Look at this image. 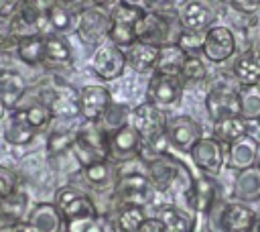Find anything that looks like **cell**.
<instances>
[{
	"mask_svg": "<svg viewBox=\"0 0 260 232\" xmlns=\"http://www.w3.org/2000/svg\"><path fill=\"white\" fill-rule=\"evenodd\" d=\"M93 2V6H102V8H112V6H116L120 0H91Z\"/></svg>",
	"mask_w": 260,
	"mask_h": 232,
	"instance_id": "cell-49",
	"label": "cell"
},
{
	"mask_svg": "<svg viewBox=\"0 0 260 232\" xmlns=\"http://www.w3.org/2000/svg\"><path fill=\"white\" fill-rule=\"evenodd\" d=\"M240 116L244 120H260V83L256 85H240Z\"/></svg>",
	"mask_w": 260,
	"mask_h": 232,
	"instance_id": "cell-34",
	"label": "cell"
},
{
	"mask_svg": "<svg viewBox=\"0 0 260 232\" xmlns=\"http://www.w3.org/2000/svg\"><path fill=\"white\" fill-rule=\"evenodd\" d=\"M16 55L20 61L26 65L35 67L45 61V35H35V37H24L16 41Z\"/></svg>",
	"mask_w": 260,
	"mask_h": 232,
	"instance_id": "cell-31",
	"label": "cell"
},
{
	"mask_svg": "<svg viewBox=\"0 0 260 232\" xmlns=\"http://www.w3.org/2000/svg\"><path fill=\"white\" fill-rule=\"evenodd\" d=\"M77 163L83 167L110 161L108 159V130L102 128L98 122H85L75 130V140L71 147Z\"/></svg>",
	"mask_w": 260,
	"mask_h": 232,
	"instance_id": "cell-2",
	"label": "cell"
},
{
	"mask_svg": "<svg viewBox=\"0 0 260 232\" xmlns=\"http://www.w3.org/2000/svg\"><path fill=\"white\" fill-rule=\"evenodd\" d=\"M167 136L171 140V147H175L181 153H191L195 142L203 136V128L195 118L179 114L171 122H167Z\"/></svg>",
	"mask_w": 260,
	"mask_h": 232,
	"instance_id": "cell-13",
	"label": "cell"
},
{
	"mask_svg": "<svg viewBox=\"0 0 260 232\" xmlns=\"http://www.w3.org/2000/svg\"><path fill=\"white\" fill-rule=\"evenodd\" d=\"M22 0H0V18H10L18 8Z\"/></svg>",
	"mask_w": 260,
	"mask_h": 232,
	"instance_id": "cell-45",
	"label": "cell"
},
{
	"mask_svg": "<svg viewBox=\"0 0 260 232\" xmlns=\"http://www.w3.org/2000/svg\"><path fill=\"white\" fill-rule=\"evenodd\" d=\"M138 232H167V228H165V224L156 216H152V218H146L142 222V226H140Z\"/></svg>",
	"mask_w": 260,
	"mask_h": 232,
	"instance_id": "cell-46",
	"label": "cell"
},
{
	"mask_svg": "<svg viewBox=\"0 0 260 232\" xmlns=\"http://www.w3.org/2000/svg\"><path fill=\"white\" fill-rule=\"evenodd\" d=\"M234 75L240 81V85L260 83V49L244 51L234 63Z\"/></svg>",
	"mask_w": 260,
	"mask_h": 232,
	"instance_id": "cell-27",
	"label": "cell"
},
{
	"mask_svg": "<svg viewBox=\"0 0 260 232\" xmlns=\"http://www.w3.org/2000/svg\"><path fill=\"white\" fill-rule=\"evenodd\" d=\"M53 118H75L79 114V90L69 83H57L47 104Z\"/></svg>",
	"mask_w": 260,
	"mask_h": 232,
	"instance_id": "cell-22",
	"label": "cell"
},
{
	"mask_svg": "<svg viewBox=\"0 0 260 232\" xmlns=\"http://www.w3.org/2000/svg\"><path fill=\"white\" fill-rule=\"evenodd\" d=\"M191 161L205 175H217L225 165V147L213 136H201L191 149Z\"/></svg>",
	"mask_w": 260,
	"mask_h": 232,
	"instance_id": "cell-10",
	"label": "cell"
},
{
	"mask_svg": "<svg viewBox=\"0 0 260 232\" xmlns=\"http://www.w3.org/2000/svg\"><path fill=\"white\" fill-rule=\"evenodd\" d=\"M221 2L232 6L238 12H244V14H252L260 8V0H221Z\"/></svg>",
	"mask_w": 260,
	"mask_h": 232,
	"instance_id": "cell-44",
	"label": "cell"
},
{
	"mask_svg": "<svg viewBox=\"0 0 260 232\" xmlns=\"http://www.w3.org/2000/svg\"><path fill=\"white\" fill-rule=\"evenodd\" d=\"M203 55L211 63L228 61L236 51V37L223 24H211L203 37Z\"/></svg>",
	"mask_w": 260,
	"mask_h": 232,
	"instance_id": "cell-11",
	"label": "cell"
},
{
	"mask_svg": "<svg viewBox=\"0 0 260 232\" xmlns=\"http://www.w3.org/2000/svg\"><path fill=\"white\" fill-rule=\"evenodd\" d=\"M203 37L205 33H193V31H181L177 37V45L187 53V55H197V51L203 49Z\"/></svg>",
	"mask_w": 260,
	"mask_h": 232,
	"instance_id": "cell-41",
	"label": "cell"
},
{
	"mask_svg": "<svg viewBox=\"0 0 260 232\" xmlns=\"http://www.w3.org/2000/svg\"><path fill=\"white\" fill-rule=\"evenodd\" d=\"M258 122H260V120H258Z\"/></svg>",
	"mask_w": 260,
	"mask_h": 232,
	"instance_id": "cell-54",
	"label": "cell"
},
{
	"mask_svg": "<svg viewBox=\"0 0 260 232\" xmlns=\"http://www.w3.org/2000/svg\"><path fill=\"white\" fill-rule=\"evenodd\" d=\"M146 212L144 208H138V206H120V210L116 212V228L118 232H138L142 222L146 220Z\"/></svg>",
	"mask_w": 260,
	"mask_h": 232,
	"instance_id": "cell-36",
	"label": "cell"
},
{
	"mask_svg": "<svg viewBox=\"0 0 260 232\" xmlns=\"http://www.w3.org/2000/svg\"><path fill=\"white\" fill-rule=\"evenodd\" d=\"M144 165H146V175H148L154 191H158V193L177 191L183 197H187L195 177L191 175V171L187 169V165L183 161L165 153V155L144 161Z\"/></svg>",
	"mask_w": 260,
	"mask_h": 232,
	"instance_id": "cell-1",
	"label": "cell"
},
{
	"mask_svg": "<svg viewBox=\"0 0 260 232\" xmlns=\"http://www.w3.org/2000/svg\"><path fill=\"white\" fill-rule=\"evenodd\" d=\"M71 57V47L61 35H45V65H67Z\"/></svg>",
	"mask_w": 260,
	"mask_h": 232,
	"instance_id": "cell-33",
	"label": "cell"
},
{
	"mask_svg": "<svg viewBox=\"0 0 260 232\" xmlns=\"http://www.w3.org/2000/svg\"><path fill=\"white\" fill-rule=\"evenodd\" d=\"M130 124L138 130L144 142H150L167 134V116L160 106L152 102H142L130 112Z\"/></svg>",
	"mask_w": 260,
	"mask_h": 232,
	"instance_id": "cell-7",
	"label": "cell"
},
{
	"mask_svg": "<svg viewBox=\"0 0 260 232\" xmlns=\"http://www.w3.org/2000/svg\"><path fill=\"white\" fill-rule=\"evenodd\" d=\"M28 212H30L28 210V195L24 191H20V189H16L8 197L0 199V222L4 226H12V224L24 222Z\"/></svg>",
	"mask_w": 260,
	"mask_h": 232,
	"instance_id": "cell-26",
	"label": "cell"
},
{
	"mask_svg": "<svg viewBox=\"0 0 260 232\" xmlns=\"http://www.w3.org/2000/svg\"><path fill=\"white\" fill-rule=\"evenodd\" d=\"M65 232H106L100 218H81L65 222Z\"/></svg>",
	"mask_w": 260,
	"mask_h": 232,
	"instance_id": "cell-42",
	"label": "cell"
},
{
	"mask_svg": "<svg viewBox=\"0 0 260 232\" xmlns=\"http://www.w3.org/2000/svg\"><path fill=\"white\" fill-rule=\"evenodd\" d=\"M57 4H61V6H65V8H69V10H73V8H77L83 0H55Z\"/></svg>",
	"mask_w": 260,
	"mask_h": 232,
	"instance_id": "cell-48",
	"label": "cell"
},
{
	"mask_svg": "<svg viewBox=\"0 0 260 232\" xmlns=\"http://www.w3.org/2000/svg\"><path fill=\"white\" fill-rule=\"evenodd\" d=\"M16 189H18V177H16V173L12 169L0 165V199L8 197Z\"/></svg>",
	"mask_w": 260,
	"mask_h": 232,
	"instance_id": "cell-43",
	"label": "cell"
},
{
	"mask_svg": "<svg viewBox=\"0 0 260 232\" xmlns=\"http://www.w3.org/2000/svg\"><path fill=\"white\" fill-rule=\"evenodd\" d=\"M142 144L144 140L138 134V130L130 122H126L120 128L108 132V159L118 165L136 161L140 159Z\"/></svg>",
	"mask_w": 260,
	"mask_h": 232,
	"instance_id": "cell-5",
	"label": "cell"
},
{
	"mask_svg": "<svg viewBox=\"0 0 260 232\" xmlns=\"http://www.w3.org/2000/svg\"><path fill=\"white\" fill-rule=\"evenodd\" d=\"M215 12L205 0H185L179 6V22L185 31L205 33L213 24Z\"/></svg>",
	"mask_w": 260,
	"mask_h": 232,
	"instance_id": "cell-18",
	"label": "cell"
},
{
	"mask_svg": "<svg viewBox=\"0 0 260 232\" xmlns=\"http://www.w3.org/2000/svg\"><path fill=\"white\" fill-rule=\"evenodd\" d=\"M185 59H187V53L177 43L160 45L158 47V57H156V63H154V71L165 73V75H181Z\"/></svg>",
	"mask_w": 260,
	"mask_h": 232,
	"instance_id": "cell-29",
	"label": "cell"
},
{
	"mask_svg": "<svg viewBox=\"0 0 260 232\" xmlns=\"http://www.w3.org/2000/svg\"><path fill=\"white\" fill-rule=\"evenodd\" d=\"M248 232H260V218H258V220L254 222V226H252V228H250Z\"/></svg>",
	"mask_w": 260,
	"mask_h": 232,
	"instance_id": "cell-51",
	"label": "cell"
},
{
	"mask_svg": "<svg viewBox=\"0 0 260 232\" xmlns=\"http://www.w3.org/2000/svg\"><path fill=\"white\" fill-rule=\"evenodd\" d=\"M142 14H144L142 8H136V6H130L124 2H118L116 6H112L110 8L112 24H110L108 39L118 47H128L130 43H134L136 41V24L142 18Z\"/></svg>",
	"mask_w": 260,
	"mask_h": 232,
	"instance_id": "cell-6",
	"label": "cell"
},
{
	"mask_svg": "<svg viewBox=\"0 0 260 232\" xmlns=\"http://www.w3.org/2000/svg\"><path fill=\"white\" fill-rule=\"evenodd\" d=\"M91 69L100 79L114 81L126 69V53L122 51V47L114 45L108 39V41H104L102 45L95 47L93 57H91Z\"/></svg>",
	"mask_w": 260,
	"mask_h": 232,
	"instance_id": "cell-9",
	"label": "cell"
},
{
	"mask_svg": "<svg viewBox=\"0 0 260 232\" xmlns=\"http://www.w3.org/2000/svg\"><path fill=\"white\" fill-rule=\"evenodd\" d=\"M112 104L114 100L106 85L91 83L79 90V114L85 118V122H100Z\"/></svg>",
	"mask_w": 260,
	"mask_h": 232,
	"instance_id": "cell-12",
	"label": "cell"
},
{
	"mask_svg": "<svg viewBox=\"0 0 260 232\" xmlns=\"http://www.w3.org/2000/svg\"><path fill=\"white\" fill-rule=\"evenodd\" d=\"M55 206L59 208L65 222L81 220V218H98V208H95L93 199L87 193H83L81 189L71 187V185H65L57 191Z\"/></svg>",
	"mask_w": 260,
	"mask_h": 232,
	"instance_id": "cell-8",
	"label": "cell"
},
{
	"mask_svg": "<svg viewBox=\"0 0 260 232\" xmlns=\"http://www.w3.org/2000/svg\"><path fill=\"white\" fill-rule=\"evenodd\" d=\"M110 10L102 8V6H89L77 12V37L81 39V43L89 45V47H98L102 45L108 35H110Z\"/></svg>",
	"mask_w": 260,
	"mask_h": 232,
	"instance_id": "cell-4",
	"label": "cell"
},
{
	"mask_svg": "<svg viewBox=\"0 0 260 232\" xmlns=\"http://www.w3.org/2000/svg\"><path fill=\"white\" fill-rule=\"evenodd\" d=\"M179 77L183 81H189V83H199V81H203L207 77V67L197 55H187Z\"/></svg>",
	"mask_w": 260,
	"mask_h": 232,
	"instance_id": "cell-39",
	"label": "cell"
},
{
	"mask_svg": "<svg viewBox=\"0 0 260 232\" xmlns=\"http://www.w3.org/2000/svg\"><path fill=\"white\" fill-rule=\"evenodd\" d=\"M232 195L236 201H242V204H252L260 199V167L258 165L238 171L232 187Z\"/></svg>",
	"mask_w": 260,
	"mask_h": 232,
	"instance_id": "cell-24",
	"label": "cell"
},
{
	"mask_svg": "<svg viewBox=\"0 0 260 232\" xmlns=\"http://www.w3.org/2000/svg\"><path fill=\"white\" fill-rule=\"evenodd\" d=\"M24 114H26L30 126H32L37 132L43 130V128H47V126L51 124V120H53V114H51V110L47 108V104H35V106H30V108H26Z\"/></svg>",
	"mask_w": 260,
	"mask_h": 232,
	"instance_id": "cell-40",
	"label": "cell"
},
{
	"mask_svg": "<svg viewBox=\"0 0 260 232\" xmlns=\"http://www.w3.org/2000/svg\"><path fill=\"white\" fill-rule=\"evenodd\" d=\"M124 53H126V65H130V69H134L136 73H146L154 69L158 47L144 41H134L126 47Z\"/></svg>",
	"mask_w": 260,
	"mask_h": 232,
	"instance_id": "cell-25",
	"label": "cell"
},
{
	"mask_svg": "<svg viewBox=\"0 0 260 232\" xmlns=\"http://www.w3.org/2000/svg\"><path fill=\"white\" fill-rule=\"evenodd\" d=\"M24 222L28 224V228L32 232H63V228H65V220H63L59 208L49 201H41V204L32 206V210L28 212Z\"/></svg>",
	"mask_w": 260,
	"mask_h": 232,
	"instance_id": "cell-21",
	"label": "cell"
},
{
	"mask_svg": "<svg viewBox=\"0 0 260 232\" xmlns=\"http://www.w3.org/2000/svg\"><path fill=\"white\" fill-rule=\"evenodd\" d=\"M169 31H171V24L162 12L144 10L142 18L136 24V41H144L154 47H160L169 43Z\"/></svg>",
	"mask_w": 260,
	"mask_h": 232,
	"instance_id": "cell-20",
	"label": "cell"
},
{
	"mask_svg": "<svg viewBox=\"0 0 260 232\" xmlns=\"http://www.w3.org/2000/svg\"><path fill=\"white\" fill-rule=\"evenodd\" d=\"M24 92H26V83L18 71L0 69V102L8 110L16 108V104L22 100Z\"/></svg>",
	"mask_w": 260,
	"mask_h": 232,
	"instance_id": "cell-28",
	"label": "cell"
},
{
	"mask_svg": "<svg viewBox=\"0 0 260 232\" xmlns=\"http://www.w3.org/2000/svg\"><path fill=\"white\" fill-rule=\"evenodd\" d=\"M83 177L95 189H104L108 185H114L118 175H116V171L112 167V161H100V163L83 167Z\"/></svg>",
	"mask_w": 260,
	"mask_h": 232,
	"instance_id": "cell-35",
	"label": "cell"
},
{
	"mask_svg": "<svg viewBox=\"0 0 260 232\" xmlns=\"http://www.w3.org/2000/svg\"><path fill=\"white\" fill-rule=\"evenodd\" d=\"M37 130L30 126L24 110H16V112H10L6 124H4V130H2V136L8 144L12 147H24L28 144L32 138H35Z\"/></svg>",
	"mask_w": 260,
	"mask_h": 232,
	"instance_id": "cell-23",
	"label": "cell"
},
{
	"mask_svg": "<svg viewBox=\"0 0 260 232\" xmlns=\"http://www.w3.org/2000/svg\"><path fill=\"white\" fill-rule=\"evenodd\" d=\"M258 163V140L244 134L225 147V165L232 171H244Z\"/></svg>",
	"mask_w": 260,
	"mask_h": 232,
	"instance_id": "cell-19",
	"label": "cell"
},
{
	"mask_svg": "<svg viewBox=\"0 0 260 232\" xmlns=\"http://www.w3.org/2000/svg\"><path fill=\"white\" fill-rule=\"evenodd\" d=\"M219 210V222L223 232H248L254 222L258 220V214L242 201H217Z\"/></svg>",
	"mask_w": 260,
	"mask_h": 232,
	"instance_id": "cell-14",
	"label": "cell"
},
{
	"mask_svg": "<svg viewBox=\"0 0 260 232\" xmlns=\"http://www.w3.org/2000/svg\"><path fill=\"white\" fill-rule=\"evenodd\" d=\"M120 2H124V4H130V6H136V8H142V10H146V0H120Z\"/></svg>",
	"mask_w": 260,
	"mask_h": 232,
	"instance_id": "cell-50",
	"label": "cell"
},
{
	"mask_svg": "<svg viewBox=\"0 0 260 232\" xmlns=\"http://www.w3.org/2000/svg\"><path fill=\"white\" fill-rule=\"evenodd\" d=\"M73 140H75V130H53L47 138V153L51 157H57V155H63L67 151H71L73 147Z\"/></svg>",
	"mask_w": 260,
	"mask_h": 232,
	"instance_id": "cell-38",
	"label": "cell"
},
{
	"mask_svg": "<svg viewBox=\"0 0 260 232\" xmlns=\"http://www.w3.org/2000/svg\"><path fill=\"white\" fill-rule=\"evenodd\" d=\"M114 193L122 201V206H138L146 208L154 199V187L146 173L142 171H128L118 173L114 183Z\"/></svg>",
	"mask_w": 260,
	"mask_h": 232,
	"instance_id": "cell-3",
	"label": "cell"
},
{
	"mask_svg": "<svg viewBox=\"0 0 260 232\" xmlns=\"http://www.w3.org/2000/svg\"><path fill=\"white\" fill-rule=\"evenodd\" d=\"M6 112H8V108H6V106H4L2 102H0V120L4 118V114H6Z\"/></svg>",
	"mask_w": 260,
	"mask_h": 232,
	"instance_id": "cell-52",
	"label": "cell"
},
{
	"mask_svg": "<svg viewBox=\"0 0 260 232\" xmlns=\"http://www.w3.org/2000/svg\"><path fill=\"white\" fill-rule=\"evenodd\" d=\"M183 94V79L179 75H165V73H152L146 85L148 102L156 106H171L181 100Z\"/></svg>",
	"mask_w": 260,
	"mask_h": 232,
	"instance_id": "cell-15",
	"label": "cell"
},
{
	"mask_svg": "<svg viewBox=\"0 0 260 232\" xmlns=\"http://www.w3.org/2000/svg\"><path fill=\"white\" fill-rule=\"evenodd\" d=\"M156 218L165 224L167 232H195L193 216L179 206H160Z\"/></svg>",
	"mask_w": 260,
	"mask_h": 232,
	"instance_id": "cell-30",
	"label": "cell"
},
{
	"mask_svg": "<svg viewBox=\"0 0 260 232\" xmlns=\"http://www.w3.org/2000/svg\"><path fill=\"white\" fill-rule=\"evenodd\" d=\"M205 110L211 122L223 120L230 116H240V100L238 90H232L228 85H215L205 96Z\"/></svg>",
	"mask_w": 260,
	"mask_h": 232,
	"instance_id": "cell-16",
	"label": "cell"
},
{
	"mask_svg": "<svg viewBox=\"0 0 260 232\" xmlns=\"http://www.w3.org/2000/svg\"><path fill=\"white\" fill-rule=\"evenodd\" d=\"M244 134H248V120L242 116H230L213 122V138H217L221 144H230Z\"/></svg>",
	"mask_w": 260,
	"mask_h": 232,
	"instance_id": "cell-32",
	"label": "cell"
},
{
	"mask_svg": "<svg viewBox=\"0 0 260 232\" xmlns=\"http://www.w3.org/2000/svg\"><path fill=\"white\" fill-rule=\"evenodd\" d=\"M258 167H260V140H258V163H256Z\"/></svg>",
	"mask_w": 260,
	"mask_h": 232,
	"instance_id": "cell-53",
	"label": "cell"
},
{
	"mask_svg": "<svg viewBox=\"0 0 260 232\" xmlns=\"http://www.w3.org/2000/svg\"><path fill=\"white\" fill-rule=\"evenodd\" d=\"M47 20H49L51 35L67 33V31L75 28V24H77V16L73 14V10H69V8H65L57 2L47 10Z\"/></svg>",
	"mask_w": 260,
	"mask_h": 232,
	"instance_id": "cell-37",
	"label": "cell"
},
{
	"mask_svg": "<svg viewBox=\"0 0 260 232\" xmlns=\"http://www.w3.org/2000/svg\"><path fill=\"white\" fill-rule=\"evenodd\" d=\"M175 0H146V10H154V12H160L165 8H169Z\"/></svg>",
	"mask_w": 260,
	"mask_h": 232,
	"instance_id": "cell-47",
	"label": "cell"
},
{
	"mask_svg": "<svg viewBox=\"0 0 260 232\" xmlns=\"http://www.w3.org/2000/svg\"><path fill=\"white\" fill-rule=\"evenodd\" d=\"M217 199H219V185H217L215 177L205 175V173H201L193 179V185L185 197L187 206L199 214H207Z\"/></svg>",
	"mask_w": 260,
	"mask_h": 232,
	"instance_id": "cell-17",
	"label": "cell"
}]
</instances>
